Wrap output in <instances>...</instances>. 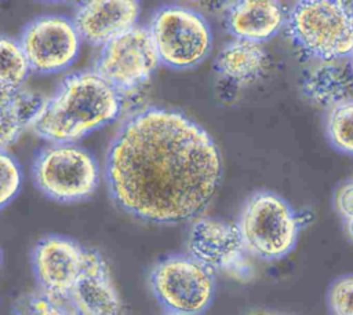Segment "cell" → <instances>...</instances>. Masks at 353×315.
Instances as JSON below:
<instances>
[{
    "label": "cell",
    "instance_id": "1",
    "mask_svg": "<svg viewBox=\"0 0 353 315\" xmlns=\"http://www.w3.org/2000/svg\"><path fill=\"white\" fill-rule=\"evenodd\" d=\"M105 183L125 213L154 224L196 219L222 176L212 138L185 114L146 107L127 117L105 155Z\"/></svg>",
    "mask_w": 353,
    "mask_h": 315
},
{
    "label": "cell",
    "instance_id": "2",
    "mask_svg": "<svg viewBox=\"0 0 353 315\" xmlns=\"http://www.w3.org/2000/svg\"><path fill=\"white\" fill-rule=\"evenodd\" d=\"M123 107L121 95L94 70L65 76L44 103L32 125L48 143H77L114 121Z\"/></svg>",
    "mask_w": 353,
    "mask_h": 315
},
{
    "label": "cell",
    "instance_id": "3",
    "mask_svg": "<svg viewBox=\"0 0 353 315\" xmlns=\"http://www.w3.org/2000/svg\"><path fill=\"white\" fill-rule=\"evenodd\" d=\"M30 173L41 194L63 204L90 198L101 182L99 162L77 143L46 144L36 153Z\"/></svg>",
    "mask_w": 353,
    "mask_h": 315
},
{
    "label": "cell",
    "instance_id": "4",
    "mask_svg": "<svg viewBox=\"0 0 353 315\" xmlns=\"http://www.w3.org/2000/svg\"><path fill=\"white\" fill-rule=\"evenodd\" d=\"M236 226L248 254L262 260H277L288 254L296 243L301 227L292 206L270 191L252 194Z\"/></svg>",
    "mask_w": 353,
    "mask_h": 315
},
{
    "label": "cell",
    "instance_id": "5",
    "mask_svg": "<svg viewBox=\"0 0 353 315\" xmlns=\"http://www.w3.org/2000/svg\"><path fill=\"white\" fill-rule=\"evenodd\" d=\"M287 30L303 52L320 61L349 56L353 50V28L338 1L295 3Z\"/></svg>",
    "mask_w": 353,
    "mask_h": 315
},
{
    "label": "cell",
    "instance_id": "6",
    "mask_svg": "<svg viewBox=\"0 0 353 315\" xmlns=\"http://www.w3.org/2000/svg\"><path fill=\"white\" fill-rule=\"evenodd\" d=\"M160 63L190 69L201 63L212 45L211 29L199 12L181 6L159 8L148 26Z\"/></svg>",
    "mask_w": 353,
    "mask_h": 315
},
{
    "label": "cell",
    "instance_id": "7",
    "mask_svg": "<svg viewBox=\"0 0 353 315\" xmlns=\"http://www.w3.org/2000/svg\"><path fill=\"white\" fill-rule=\"evenodd\" d=\"M150 289L167 312L199 315L211 304L214 274L189 254H171L154 264Z\"/></svg>",
    "mask_w": 353,
    "mask_h": 315
},
{
    "label": "cell",
    "instance_id": "8",
    "mask_svg": "<svg viewBox=\"0 0 353 315\" xmlns=\"http://www.w3.org/2000/svg\"><path fill=\"white\" fill-rule=\"evenodd\" d=\"M160 59L146 26H134L99 47L94 72L120 95L146 83Z\"/></svg>",
    "mask_w": 353,
    "mask_h": 315
},
{
    "label": "cell",
    "instance_id": "9",
    "mask_svg": "<svg viewBox=\"0 0 353 315\" xmlns=\"http://www.w3.org/2000/svg\"><path fill=\"white\" fill-rule=\"evenodd\" d=\"M18 41L30 72L57 74L69 69L79 58L81 39L72 18L46 14L29 21Z\"/></svg>",
    "mask_w": 353,
    "mask_h": 315
},
{
    "label": "cell",
    "instance_id": "10",
    "mask_svg": "<svg viewBox=\"0 0 353 315\" xmlns=\"http://www.w3.org/2000/svg\"><path fill=\"white\" fill-rule=\"evenodd\" d=\"M188 254L212 274L222 272L240 281L252 276V265L236 224L200 217L188 235Z\"/></svg>",
    "mask_w": 353,
    "mask_h": 315
},
{
    "label": "cell",
    "instance_id": "11",
    "mask_svg": "<svg viewBox=\"0 0 353 315\" xmlns=\"http://www.w3.org/2000/svg\"><path fill=\"white\" fill-rule=\"evenodd\" d=\"M85 254L87 248L70 237L48 234L40 238L30 252L39 290L55 297H68L83 270Z\"/></svg>",
    "mask_w": 353,
    "mask_h": 315
},
{
    "label": "cell",
    "instance_id": "12",
    "mask_svg": "<svg viewBox=\"0 0 353 315\" xmlns=\"http://www.w3.org/2000/svg\"><path fill=\"white\" fill-rule=\"evenodd\" d=\"M80 315H124V305L103 256L87 248L83 270L68 297Z\"/></svg>",
    "mask_w": 353,
    "mask_h": 315
},
{
    "label": "cell",
    "instance_id": "13",
    "mask_svg": "<svg viewBox=\"0 0 353 315\" xmlns=\"http://www.w3.org/2000/svg\"><path fill=\"white\" fill-rule=\"evenodd\" d=\"M139 3L134 0H94L79 3L72 18L81 41L102 47L137 26Z\"/></svg>",
    "mask_w": 353,
    "mask_h": 315
},
{
    "label": "cell",
    "instance_id": "14",
    "mask_svg": "<svg viewBox=\"0 0 353 315\" xmlns=\"http://www.w3.org/2000/svg\"><path fill=\"white\" fill-rule=\"evenodd\" d=\"M305 95L317 106L332 109L353 102V65L349 56L320 61L305 77Z\"/></svg>",
    "mask_w": 353,
    "mask_h": 315
},
{
    "label": "cell",
    "instance_id": "15",
    "mask_svg": "<svg viewBox=\"0 0 353 315\" xmlns=\"http://www.w3.org/2000/svg\"><path fill=\"white\" fill-rule=\"evenodd\" d=\"M284 22L277 1H236L226 14V28L239 40L261 43L274 36Z\"/></svg>",
    "mask_w": 353,
    "mask_h": 315
},
{
    "label": "cell",
    "instance_id": "16",
    "mask_svg": "<svg viewBox=\"0 0 353 315\" xmlns=\"http://www.w3.org/2000/svg\"><path fill=\"white\" fill-rule=\"evenodd\" d=\"M44 99L25 88H0V151H8L32 128Z\"/></svg>",
    "mask_w": 353,
    "mask_h": 315
},
{
    "label": "cell",
    "instance_id": "17",
    "mask_svg": "<svg viewBox=\"0 0 353 315\" xmlns=\"http://www.w3.org/2000/svg\"><path fill=\"white\" fill-rule=\"evenodd\" d=\"M266 65V51L261 43L234 39L215 59V70L234 84H248L259 77Z\"/></svg>",
    "mask_w": 353,
    "mask_h": 315
},
{
    "label": "cell",
    "instance_id": "18",
    "mask_svg": "<svg viewBox=\"0 0 353 315\" xmlns=\"http://www.w3.org/2000/svg\"><path fill=\"white\" fill-rule=\"evenodd\" d=\"M30 73L18 39L0 34V88H23Z\"/></svg>",
    "mask_w": 353,
    "mask_h": 315
},
{
    "label": "cell",
    "instance_id": "19",
    "mask_svg": "<svg viewBox=\"0 0 353 315\" xmlns=\"http://www.w3.org/2000/svg\"><path fill=\"white\" fill-rule=\"evenodd\" d=\"M14 315H80L66 297H55L41 290L22 294L14 304Z\"/></svg>",
    "mask_w": 353,
    "mask_h": 315
},
{
    "label": "cell",
    "instance_id": "20",
    "mask_svg": "<svg viewBox=\"0 0 353 315\" xmlns=\"http://www.w3.org/2000/svg\"><path fill=\"white\" fill-rule=\"evenodd\" d=\"M327 133L335 149L353 154V102L330 109Z\"/></svg>",
    "mask_w": 353,
    "mask_h": 315
},
{
    "label": "cell",
    "instance_id": "21",
    "mask_svg": "<svg viewBox=\"0 0 353 315\" xmlns=\"http://www.w3.org/2000/svg\"><path fill=\"white\" fill-rule=\"evenodd\" d=\"M22 182L19 161L10 151H0V210L19 194Z\"/></svg>",
    "mask_w": 353,
    "mask_h": 315
},
{
    "label": "cell",
    "instance_id": "22",
    "mask_svg": "<svg viewBox=\"0 0 353 315\" xmlns=\"http://www.w3.org/2000/svg\"><path fill=\"white\" fill-rule=\"evenodd\" d=\"M327 303L331 315H353V275H345L332 282Z\"/></svg>",
    "mask_w": 353,
    "mask_h": 315
},
{
    "label": "cell",
    "instance_id": "23",
    "mask_svg": "<svg viewBox=\"0 0 353 315\" xmlns=\"http://www.w3.org/2000/svg\"><path fill=\"white\" fill-rule=\"evenodd\" d=\"M335 208L343 219L349 237L353 239V177L338 188L335 194Z\"/></svg>",
    "mask_w": 353,
    "mask_h": 315
},
{
    "label": "cell",
    "instance_id": "24",
    "mask_svg": "<svg viewBox=\"0 0 353 315\" xmlns=\"http://www.w3.org/2000/svg\"><path fill=\"white\" fill-rule=\"evenodd\" d=\"M338 3L353 28V1H338Z\"/></svg>",
    "mask_w": 353,
    "mask_h": 315
},
{
    "label": "cell",
    "instance_id": "25",
    "mask_svg": "<svg viewBox=\"0 0 353 315\" xmlns=\"http://www.w3.org/2000/svg\"><path fill=\"white\" fill-rule=\"evenodd\" d=\"M247 315H285V314H280V312H273V311H263V309H259V311H252Z\"/></svg>",
    "mask_w": 353,
    "mask_h": 315
},
{
    "label": "cell",
    "instance_id": "26",
    "mask_svg": "<svg viewBox=\"0 0 353 315\" xmlns=\"http://www.w3.org/2000/svg\"><path fill=\"white\" fill-rule=\"evenodd\" d=\"M164 315H185V314H175V312H165Z\"/></svg>",
    "mask_w": 353,
    "mask_h": 315
},
{
    "label": "cell",
    "instance_id": "27",
    "mask_svg": "<svg viewBox=\"0 0 353 315\" xmlns=\"http://www.w3.org/2000/svg\"><path fill=\"white\" fill-rule=\"evenodd\" d=\"M1 261H3V252H1V248H0V265H1Z\"/></svg>",
    "mask_w": 353,
    "mask_h": 315
},
{
    "label": "cell",
    "instance_id": "28",
    "mask_svg": "<svg viewBox=\"0 0 353 315\" xmlns=\"http://www.w3.org/2000/svg\"><path fill=\"white\" fill-rule=\"evenodd\" d=\"M349 58H350V61H352V65H353V50H352V52H350V56H349Z\"/></svg>",
    "mask_w": 353,
    "mask_h": 315
}]
</instances>
